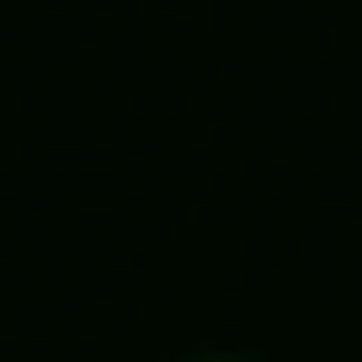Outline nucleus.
<instances>
[{"label":"nucleus","mask_w":362,"mask_h":362,"mask_svg":"<svg viewBox=\"0 0 362 362\" xmlns=\"http://www.w3.org/2000/svg\"><path fill=\"white\" fill-rule=\"evenodd\" d=\"M185 362H252V355H185Z\"/></svg>","instance_id":"f257e3e1"}]
</instances>
